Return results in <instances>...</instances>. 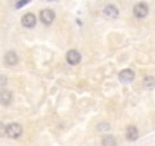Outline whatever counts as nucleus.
<instances>
[{"label":"nucleus","mask_w":155,"mask_h":146,"mask_svg":"<svg viewBox=\"0 0 155 146\" xmlns=\"http://www.w3.org/2000/svg\"><path fill=\"white\" fill-rule=\"evenodd\" d=\"M134 78H135V73L132 70H129V68H125V70H122L119 73V79L122 82H131Z\"/></svg>","instance_id":"7"},{"label":"nucleus","mask_w":155,"mask_h":146,"mask_svg":"<svg viewBox=\"0 0 155 146\" xmlns=\"http://www.w3.org/2000/svg\"><path fill=\"white\" fill-rule=\"evenodd\" d=\"M21 25H23L25 28L31 29V28H34V26L37 25V17H35L32 12H28V14L23 15V18H21Z\"/></svg>","instance_id":"5"},{"label":"nucleus","mask_w":155,"mask_h":146,"mask_svg":"<svg viewBox=\"0 0 155 146\" xmlns=\"http://www.w3.org/2000/svg\"><path fill=\"white\" fill-rule=\"evenodd\" d=\"M6 126H8V125H5L3 122H0V137L6 135Z\"/></svg>","instance_id":"14"},{"label":"nucleus","mask_w":155,"mask_h":146,"mask_svg":"<svg viewBox=\"0 0 155 146\" xmlns=\"http://www.w3.org/2000/svg\"><path fill=\"white\" fill-rule=\"evenodd\" d=\"M21 134H23V128L20 123L14 122V123H9L6 126V135L9 138H18V137H21Z\"/></svg>","instance_id":"1"},{"label":"nucleus","mask_w":155,"mask_h":146,"mask_svg":"<svg viewBox=\"0 0 155 146\" xmlns=\"http://www.w3.org/2000/svg\"><path fill=\"white\" fill-rule=\"evenodd\" d=\"M104 15L107 17V18H117L119 17V9L114 6V5H107L105 8H104Z\"/></svg>","instance_id":"8"},{"label":"nucleus","mask_w":155,"mask_h":146,"mask_svg":"<svg viewBox=\"0 0 155 146\" xmlns=\"http://www.w3.org/2000/svg\"><path fill=\"white\" fill-rule=\"evenodd\" d=\"M126 138L128 140H137L138 138V129L135 128V126H132V125H129L128 128H126Z\"/></svg>","instance_id":"10"},{"label":"nucleus","mask_w":155,"mask_h":146,"mask_svg":"<svg viewBox=\"0 0 155 146\" xmlns=\"http://www.w3.org/2000/svg\"><path fill=\"white\" fill-rule=\"evenodd\" d=\"M3 59H5V64H6V65H15V64L18 62V56H17V53H15L14 50L6 52Z\"/></svg>","instance_id":"9"},{"label":"nucleus","mask_w":155,"mask_h":146,"mask_svg":"<svg viewBox=\"0 0 155 146\" xmlns=\"http://www.w3.org/2000/svg\"><path fill=\"white\" fill-rule=\"evenodd\" d=\"M116 144H117V141L113 135H105L102 138V146H116Z\"/></svg>","instance_id":"11"},{"label":"nucleus","mask_w":155,"mask_h":146,"mask_svg":"<svg viewBox=\"0 0 155 146\" xmlns=\"http://www.w3.org/2000/svg\"><path fill=\"white\" fill-rule=\"evenodd\" d=\"M6 82H8V79H6L5 76H0V88L5 87V85H6Z\"/></svg>","instance_id":"15"},{"label":"nucleus","mask_w":155,"mask_h":146,"mask_svg":"<svg viewBox=\"0 0 155 146\" xmlns=\"http://www.w3.org/2000/svg\"><path fill=\"white\" fill-rule=\"evenodd\" d=\"M29 2H31V0H18V2L15 3V8H17V9H20V8H23L25 5H28Z\"/></svg>","instance_id":"13"},{"label":"nucleus","mask_w":155,"mask_h":146,"mask_svg":"<svg viewBox=\"0 0 155 146\" xmlns=\"http://www.w3.org/2000/svg\"><path fill=\"white\" fill-rule=\"evenodd\" d=\"M40 20L44 23V25H52L53 20H55V12L52 9H43L40 12Z\"/></svg>","instance_id":"3"},{"label":"nucleus","mask_w":155,"mask_h":146,"mask_svg":"<svg viewBox=\"0 0 155 146\" xmlns=\"http://www.w3.org/2000/svg\"><path fill=\"white\" fill-rule=\"evenodd\" d=\"M11 102H12V93L6 88H2L0 90V105L8 107L11 105Z\"/></svg>","instance_id":"4"},{"label":"nucleus","mask_w":155,"mask_h":146,"mask_svg":"<svg viewBox=\"0 0 155 146\" xmlns=\"http://www.w3.org/2000/svg\"><path fill=\"white\" fill-rule=\"evenodd\" d=\"M99 129H110V125H107V123H102V125L99 126Z\"/></svg>","instance_id":"16"},{"label":"nucleus","mask_w":155,"mask_h":146,"mask_svg":"<svg viewBox=\"0 0 155 146\" xmlns=\"http://www.w3.org/2000/svg\"><path fill=\"white\" fill-rule=\"evenodd\" d=\"M147 11H149V8H147V5L144 2H140V3H137L134 6V15L137 18H144L147 15Z\"/></svg>","instance_id":"2"},{"label":"nucleus","mask_w":155,"mask_h":146,"mask_svg":"<svg viewBox=\"0 0 155 146\" xmlns=\"http://www.w3.org/2000/svg\"><path fill=\"white\" fill-rule=\"evenodd\" d=\"M65 58H67V62H68V64L76 65L78 62L81 61V53L78 52V50H74V49H71V50H68V52H67Z\"/></svg>","instance_id":"6"},{"label":"nucleus","mask_w":155,"mask_h":146,"mask_svg":"<svg viewBox=\"0 0 155 146\" xmlns=\"http://www.w3.org/2000/svg\"><path fill=\"white\" fill-rule=\"evenodd\" d=\"M143 85H144L146 88H152V87L155 85V79H153L152 76H146V78L143 79Z\"/></svg>","instance_id":"12"}]
</instances>
